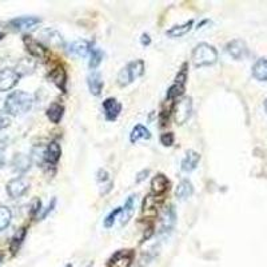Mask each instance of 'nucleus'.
<instances>
[{
    "label": "nucleus",
    "mask_w": 267,
    "mask_h": 267,
    "mask_svg": "<svg viewBox=\"0 0 267 267\" xmlns=\"http://www.w3.org/2000/svg\"><path fill=\"white\" fill-rule=\"evenodd\" d=\"M32 104H34V99L30 94H27L24 91H14L6 99L4 110L7 115L18 117V115L28 113L32 109Z\"/></svg>",
    "instance_id": "1"
},
{
    "label": "nucleus",
    "mask_w": 267,
    "mask_h": 267,
    "mask_svg": "<svg viewBox=\"0 0 267 267\" xmlns=\"http://www.w3.org/2000/svg\"><path fill=\"white\" fill-rule=\"evenodd\" d=\"M192 63L195 67H204L211 66L218 61V52L217 49L208 43H199L192 51Z\"/></svg>",
    "instance_id": "2"
},
{
    "label": "nucleus",
    "mask_w": 267,
    "mask_h": 267,
    "mask_svg": "<svg viewBox=\"0 0 267 267\" xmlns=\"http://www.w3.org/2000/svg\"><path fill=\"white\" fill-rule=\"evenodd\" d=\"M144 74V62L138 59L128 63L124 68H122L118 75V84L121 87L128 86L130 83L136 80Z\"/></svg>",
    "instance_id": "3"
},
{
    "label": "nucleus",
    "mask_w": 267,
    "mask_h": 267,
    "mask_svg": "<svg viewBox=\"0 0 267 267\" xmlns=\"http://www.w3.org/2000/svg\"><path fill=\"white\" fill-rule=\"evenodd\" d=\"M28 188H30V182L27 181L24 177H18L8 182L7 186H6V191H7L10 198L18 199L28 191Z\"/></svg>",
    "instance_id": "4"
},
{
    "label": "nucleus",
    "mask_w": 267,
    "mask_h": 267,
    "mask_svg": "<svg viewBox=\"0 0 267 267\" xmlns=\"http://www.w3.org/2000/svg\"><path fill=\"white\" fill-rule=\"evenodd\" d=\"M192 111V99L191 98H183L182 100L174 105V115H175V122L177 124L182 126L188 121V118L191 117Z\"/></svg>",
    "instance_id": "5"
},
{
    "label": "nucleus",
    "mask_w": 267,
    "mask_h": 267,
    "mask_svg": "<svg viewBox=\"0 0 267 267\" xmlns=\"http://www.w3.org/2000/svg\"><path fill=\"white\" fill-rule=\"evenodd\" d=\"M163 203V198L162 196L154 195V194H148V195L144 198L143 200V206H142V214L146 218H155L159 212V208Z\"/></svg>",
    "instance_id": "6"
},
{
    "label": "nucleus",
    "mask_w": 267,
    "mask_h": 267,
    "mask_svg": "<svg viewBox=\"0 0 267 267\" xmlns=\"http://www.w3.org/2000/svg\"><path fill=\"white\" fill-rule=\"evenodd\" d=\"M19 79L20 75L14 68H0V92L14 88Z\"/></svg>",
    "instance_id": "7"
},
{
    "label": "nucleus",
    "mask_w": 267,
    "mask_h": 267,
    "mask_svg": "<svg viewBox=\"0 0 267 267\" xmlns=\"http://www.w3.org/2000/svg\"><path fill=\"white\" fill-rule=\"evenodd\" d=\"M23 43L26 45L27 51L35 58H39V59H45L48 57V49L45 48L44 45L41 44L40 41L34 39L30 35H24L23 36Z\"/></svg>",
    "instance_id": "8"
},
{
    "label": "nucleus",
    "mask_w": 267,
    "mask_h": 267,
    "mask_svg": "<svg viewBox=\"0 0 267 267\" xmlns=\"http://www.w3.org/2000/svg\"><path fill=\"white\" fill-rule=\"evenodd\" d=\"M134 260L132 250H119L109 259V267H130Z\"/></svg>",
    "instance_id": "9"
},
{
    "label": "nucleus",
    "mask_w": 267,
    "mask_h": 267,
    "mask_svg": "<svg viewBox=\"0 0 267 267\" xmlns=\"http://www.w3.org/2000/svg\"><path fill=\"white\" fill-rule=\"evenodd\" d=\"M226 52L234 59L241 61L247 55V44L242 39H234L227 43Z\"/></svg>",
    "instance_id": "10"
},
{
    "label": "nucleus",
    "mask_w": 267,
    "mask_h": 267,
    "mask_svg": "<svg viewBox=\"0 0 267 267\" xmlns=\"http://www.w3.org/2000/svg\"><path fill=\"white\" fill-rule=\"evenodd\" d=\"M40 23V18H36V16H19V18H15L8 22L10 27L14 28L16 31H24V30H30L32 27H35L36 24Z\"/></svg>",
    "instance_id": "11"
},
{
    "label": "nucleus",
    "mask_w": 267,
    "mask_h": 267,
    "mask_svg": "<svg viewBox=\"0 0 267 267\" xmlns=\"http://www.w3.org/2000/svg\"><path fill=\"white\" fill-rule=\"evenodd\" d=\"M175 222H177V214L174 206L166 207L161 217V233H170L175 226Z\"/></svg>",
    "instance_id": "12"
},
{
    "label": "nucleus",
    "mask_w": 267,
    "mask_h": 267,
    "mask_svg": "<svg viewBox=\"0 0 267 267\" xmlns=\"http://www.w3.org/2000/svg\"><path fill=\"white\" fill-rule=\"evenodd\" d=\"M103 110H104L105 119L113 122L119 117L122 111V104L115 98H107L103 102Z\"/></svg>",
    "instance_id": "13"
},
{
    "label": "nucleus",
    "mask_w": 267,
    "mask_h": 267,
    "mask_svg": "<svg viewBox=\"0 0 267 267\" xmlns=\"http://www.w3.org/2000/svg\"><path fill=\"white\" fill-rule=\"evenodd\" d=\"M91 47H92V44L90 41L79 39V40L72 41L71 44L68 45V52L71 55H75V57H86L87 54H90Z\"/></svg>",
    "instance_id": "14"
},
{
    "label": "nucleus",
    "mask_w": 267,
    "mask_h": 267,
    "mask_svg": "<svg viewBox=\"0 0 267 267\" xmlns=\"http://www.w3.org/2000/svg\"><path fill=\"white\" fill-rule=\"evenodd\" d=\"M200 161V155L194 150H188L186 152V156L181 162V170L185 173H191L192 170L196 169V166Z\"/></svg>",
    "instance_id": "15"
},
{
    "label": "nucleus",
    "mask_w": 267,
    "mask_h": 267,
    "mask_svg": "<svg viewBox=\"0 0 267 267\" xmlns=\"http://www.w3.org/2000/svg\"><path fill=\"white\" fill-rule=\"evenodd\" d=\"M169 190V179L163 174H158L151 181V191L154 195H163Z\"/></svg>",
    "instance_id": "16"
},
{
    "label": "nucleus",
    "mask_w": 267,
    "mask_h": 267,
    "mask_svg": "<svg viewBox=\"0 0 267 267\" xmlns=\"http://www.w3.org/2000/svg\"><path fill=\"white\" fill-rule=\"evenodd\" d=\"M49 79L58 88H61L63 92H66V82H67V74L63 67H55L49 72Z\"/></svg>",
    "instance_id": "17"
},
{
    "label": "nucleus",
    "mask_w": 267,
    "mask_h": 267,
    "mask_svg": "<svg viewBox=\"0 0 267 267\" xmlns=\"http://www.w3.org/2000/svg\"><path fill=\"white\" fill-rule=\"evenodd\" d=\"M62 148L57 142H51L44 151V161L49 165H55L61 159Z\"/></svg>",
    "instance_id": "18"
},
{
    "label": "nucleus",
    "mask_w": 267,
    "mask_h": 267,
    "mask_svg": "<svg viewBox=\"0 0 267 267\" xmlns=\"http://www.w3.org/2000/svg\"><path fill=\"white\" fill-rule=\"evenodd\" d=\"M192 24H194V20H188V22L183 23V24H179V26H174L171 27L169 31H166V35L169 38H182L185 36L186 34L190 32V30L192 28Z\"/></svg>",
    "instance_id": "19"
},
{
    "label": "nucleus",
    "mask_w": 267,
    "mask_h": 267,
    "mask_svg": "<svg viewBox=\"0 0 267 267\" xmlns=\"http://www.w3.org/2000/svg\"><path fill=\"white\" fill-rule=\"evenodd\" d=\"M88 88H90L91 94L95 95V96H99V95L102 94L103 86H104V83L102 80V76L99 72H92L90 76H88Z\"/></svg>",
    "instance_id": "20"
},
{
    "label": "nucleus",
    "mask_w": 267,
    "mask_h": 267,
    "mask_svg": "<svg viewBox=\"0 0 267 267\" xmlns=\"http://www.w3.org/2000/svg\"><path fill=\"white\" fill-rule=\"evenodd\" d=\"M12 166H14V170L18 173H27L31 167V158L27 155L16 154L12 159Z\"/></svg>",
    "instance_id": "21"
},
{
    "label": "nucleus",
    "mask_w": 267,
    "mask_h": 267,
    "mask_svg": "<svg viewBox=\"0 0 267 267\" xmlns=\"http://www.w3.org/2000/svg\"><path fill=\"white\" fill-rule=\"evenodd\" d=\"M252 76L259 82H267V59L262 58L252 66Z\"/></svg>",
    "instance_id": "22"
},
{
    "label": "nucleus",
    "mask_w": 267,
    "mask_h": 267,
    "mask_svg": "<svg viewBox=\"0 0 267 267\" xmlns=\"http://www.w3.org/2000/svg\"><path fill=\"white\" fill-rule=\"evenodd\" d=\"M192 192H194V187H192L191 182L188 181V179H183V181H181V183L178 185L175 195H177V198L179 200H185L192 195Z\"/></svg>",
    "instance_id": "23"
},
{
    "label": "nucleus",
    "mask_w": 267,
    "mask_h": 267,
    "mask_svg": "<svg viewBox=\"0 0 267 267\" xmlns=\"http://www.w3.org/2000/svg\"><path fill=\"white\" fill-rule=\"evenodd\" d=\"M151 138V132L150 130L142 124H136L135 127L132 128L131 134H130V142L131 143H136L138 140L140 139H150Z\"/></svg>",
    "instance_id": "24"
},
{
    "label": "nucleus",
    "mask_w": 267,
    "mask_h": 267,
    "mask_svg": "<svg viewBox=\"0 0 267 267\" xmlns=\"http://www.w3.org/2000/svg\"><path fill=\"white\" fill-rule=\"evenodd\" d=\"M135 202H136L135 195L128 196V199L126 200L124 207L122 208V212H123V215H122V225L127 223L128 221L131 219L132 215H134V212H135Z\"/></svg>",
    "instance_id": "25"
},
{
    "label": "nucleus",
    "mask_w": 267,
    "mask_h": 267,
    "mask_svg": "<svg viewBox=\"0 0 267 267\" xmlns=\"http://www.w3.org/2000/svg\"><path fill=\"white\" fill-rule=\"evenodd\" d=\"M26 235H27L26 227H22V229H19L15 234H14V237H12V239H11V245H10V250H11V252L14 254V255H15L16 252L19 251V248H20V246H22L23 241L26 239Z\"/></svg>",
    "instance_id": "26"
},
{
    "label": "nucleus",
    "mask_w": 267,
    "mask_h": 267,
    "mask_svg": "<svg viewBox=\"0 0 267 267\" xmlns=\"http://www.w3.org/2000/svg\"><path fill=\"white\" fill-rule=\"evenodd\" d=\"M63 114H64V107L62 104H58V103L51 104L48 107V110H47V117H48L49 121L55 124H58L62 121Z\"/></svg>",
    "instance_id": "27"
},
{
    "label": "nucleus",
    "mask_w": 267,
    "mask_h": 267,
    "mask_svg": "<svg viewBox=\"0 0 267 267\" xmlns=\"http://www.w3.org/2000/svg\"><path fill=\"white\" fill-rule=\"evenodd\" d=\"M103 52L96 47H91L90 51V62H88V66H90L91 70H95V68L99 67V64L102 63L103 61Z\"/></svg>",
    "instance_id": "28"
},
{
    "label": "nucleus",
    "mask_w": 267,
    "mask_h": 267,
    "mask_svg": "<svg viewBox=\"0 0 267 267\" xmlns=\"http://www.w3.org/2000/svg\"><path fill=\"white\" fill-rule=\"evenodd\" d=\"M12 219L11 210L6 206L0 204V231H3L4 229H7L10 226Z\"/></svg>",
    "instance_id": "29"
},
{
    "label": "nucleus",
    "mask_w": 267,
    "mask_h": 267,
    "mask_svg": "<svg viewBox=\"0 0 267 267\" xmlns=\"http://www.w3.org/2000/svg\"><path fill=\"white\" fill-rule=\"evenodd\" d=\"M183 92H185V86H181V84L174 83L173 86L169 88V91H167V100H174V99H177L178 96H182Z\"/></svg>",
    "instance_id": "30"
},
{
    "label": "nucleus",
    "mask_w": 267,
    "mask_h": 267,
    "mask_svg": "<svg viewBox=\"0 0 267 267\" xmlns=\"http://www.w3.org/2000/svg\"><path fill=\"white\" fill-rule=\"evenodd\" d=\"M122 212V207H118V208H115L114 211H111L107 217H105L104 219V227H107V229H110V227L113 226L114 222H115V219H117V217Z\"/></svg>",
    "instance_id": "31"
},
{
    "label": "nucleus",
    "mask_w": 267,
    "mask_h": 267,
    "mask_svg": "<svg viewBox=\"0 0 267 267\" xmlns=\"http://www.w3.org/2000/svg\"><path fill=\"white\" fill-rule=\"evenodd\" d=\"M186 80H187V63H185L182 66L181 71L178 72L177 78H175V83H177V84H181V86H185Z\"/></svg>",
    "instance_id": "32"
},
{
    "label": "nucleus",
    "mask_w": 267,
    "mask_h": 267,
    "mask_svg": "<svg viewBox=\"0 0 267 267\" xmlns=\"http://www.w3.org/2000/svg\"><path fill=\"white\" fill-rule=\"evenodd\" d=\"M174 140H175V138H174L173 132H166V134H162V136H161V143L165 147L173 146Z\"/></svg>",
    "instance_id": "33"
},
{
    "label": "nucleus",
    "mask_w": 267,
    "mask_h": 267,
    "mask_svg": "<svg viewBox=\"0 0 267 267\" xmlns=\"http://www.w3.org/2000/svg\"><path fill=\"white\" fill-rule=\"evenodd\" d=\"M41 210V200L39 198H35L31 204V217H36L39 214V211Z\"/></svg>",
    "instance_id": "34"
},
{
    "label": "nucleus",
    "mask_w": 267,
    "mask_h": 267,
    "mask_svg": "<svg viewBox=\"0 0 267 267\" xmlns=\"http://www.w3.org/2000/svg\"><path fill=\"white\" fill-rule=\"evenodd\" d=\"M10 124H11V118L8 117L6 113H2V111H0V130L8 127Z\"/></svg>",
    "instance_id": "35"
},
{
    "label": "nucleus",
    "mask_w": 267,
    "mask_h": 267,
    "mask_svg": "<svg viewBox=\"0 0 267 267\" xmlns=\"http://www.w3.org/2000/svg\"><path fill=\"white\" fill-rule=\"evenodd\" d=\"M96 177H98L99 183H102V182L104 183V182L109 181V173H107V170H104V169H99Z\"/></svg>",
    "instance_id": "36"
},
{
    "label": "nucleus",
    "mask_w": 267,
    "mask_h": 267,
    "mask_svg": "<svg viewBox=\"0 0 267 267\" xmlns=\"http://www.w3.org/2000/svg\"><path fill=\"white\" fill-rule=\"evenodd\" d=\"M148 174H150V170L147 169V170H142L138 175H136V179L135 182L136 183H140V182H143L144 179H146L147 177H148Z\"/></svg>",
    "instance_id": "37"
},
{
    "label": "nucleus",
    "mask_w": 267,
    "mask_h": 267,
    "mask_svg": "<svg viewBox=\"0 0 267 267\" xmlns=\"http://www.w3.org/2000/svg\"><path fill=\"white\" fill-rule=\"evenodd\" d=\"M55 204H57V199H55V198H54V199L51 200V204H49V206L47 207V210H45L44 212H43V215H41L40 218H41V219H44L45 217H47V215H48L49 212H51V211L54 210V207H55Z\"/></svg>",
    "instance_id": "38"
},
{
    "label": "nucleus",
    "mask_w": 267,
    "mask_h": 267,
    "mask_svg": "<svg viewBox=\"0 0 267 267\" xmlns=\"http://www.w3.org/2000/svg\"><path fill=\"white\" fill-rule=\"evenodd\" d=\"M140 43L143 47H148L151 44V38L148 34H143L142 35V38H140Z\"/></svg>",
    "instance_id": "39"
},
{
    "label": "nucleus",
    "mask_w": 267,
    "mask_h": 267,
    "mask_svg": "<svg viewBox=\"0 0 267 267\" xmlns=\"http://www.w3.org/2000/svg\"><path fill=\"white\" fill-rule=\"evenodd\" d=\"M3 143H0V167L4 165V155H3Z\"/></svg>",
    "instance_id": "40"
},
{
    "label": "nucleus",
    "mask_w": 267,
    "mask_h": 267,
    "mask_svg": "<svg viewBox=\"0 0 267 267\" xmlns=\"http://www.w3.org/2000/svg\"><path fill=\"white\" fill-rule=\"evenodd\" d=\"M264 109H266V111H267V99H266V102H264Z\"/></svg>",
    "instance_id": "41"
},
{
    "label": "nucleus",
    "mask_w": 267,
    "mask_h": 267,
    "mask_svg": "<svg viewBox=\"0 0 267 267\" xmlns=\"http://www.w3.org/2000/svg\"><path fill=\"white\" fill-rule=\"evenodd\" d=\"M3 38H4V34H0V40H2Z\"/></svg>",
    "instance_id": "42"
},
{
    "label": "nucleus",
    "mask_w": 267,
    "mask_h": 267,
    "mask_svg": "<svg viewBox=\"0 0 267 267\" xmlns=\"http://www.w3.org/2000/svg\"><path fill=\"white\" fill-rule=\"evenodd\" d=\"M66 267H72V264H67V266H66Z\"/></svg>",
    "instance_id": "43"
}]
</instances>
